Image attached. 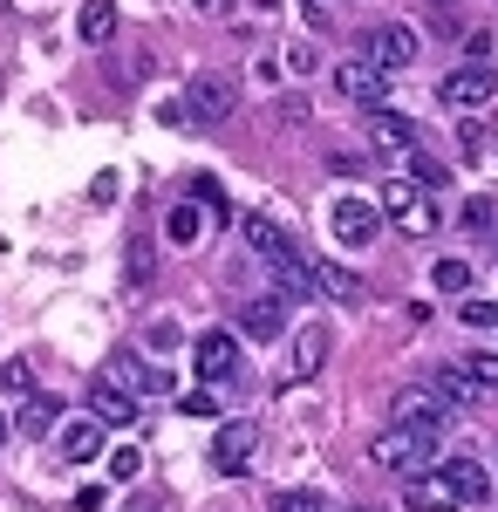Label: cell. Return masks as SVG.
<instances>
[{"label":"cell","instance_id":"6da1fadb","mask_svg":"<svg viewBox=\"0 0 498 512\" xmlns=\"http://www.w3.org/2000/svg\"><path fill=\"white\" fill-rule=\"evenodd\" d=\"M246 246H253V253L273 267V280H280L273 294H287V301H314V294H321V260H307V253H301L287 233H280V226H267V219H246Z\"/></svg>","mask_w":498,"mask_h":512},{"label":"cell","instance_id":"7a4b0ae2","mask_svg":"<svg viewBox=\"0 0 498 512\" xmlns=\"http://www.w3.org/2000/svg\"><path fill=\"white\" fill-rule=\"evenodd\" d=\"M369 458L396 478H423L430 465H444V458H437V431H417V424H389V431L369 444Z\"/></svg>","mask_w":498,"mask_h":512},{"label":"cell","instance_id":"3957f363","mask_svg":"<svg viewBox=\"0 0 498 512\" xmlns=\"http://www.w3.org/2000/svg\"><path fill=\"white\" fill-rule=\"evenodd\" d=\"M383 212L410 239H430V233H437V192H423L417 178H389V185H383Z\"/></svg>","mask_w":498,"mask_h":512},{"label":"cell","instance_id":"277c9868","mask_svg":"<svg viewBox=\"0 0 498 512\" xmlns=\"http://www.w3.org/2000/svg\"><path fill=\"white\" fill-rule=\"evenodd\" d=\"M253 451H260V424L232 417V424H219V437H212V472L219 478H246L253 472Z\"/></svg>","mask_w":498,"mask_h":512},{"label":"cell","instance_id":"5b68a950","mask_svg":"<svg viewBox=\"0 0 498 512\" xmlns=\"http://www.w3.org/2000/svg\"><path fill=\"white\" fill-rule=\"evenodd\" d=\"M103 383H116V390H130V396H164L171 390V369H164V362H144V355H130V349H116L110 362H103Z\"/></svg>","mask_w":498,"mask_h":512},{"label":"cell","instance_id":"8992f818","mask_svg":"<svg viewBox=\"0 0 498 512\" xmlns=\"http://www.w3.org/2000/svg\"><path fill=\"white\" fill-rule=\"evenodd\" d=\"M192 369L205 383H232V376H239V335H232V328H205L192 342Z\"/></svg>","mask_w":498,"mask_h":512},{"label":"cell","instance_id":"52a82bcc","mask_svg":"<svg viewBox=\"0 0 498 512\" xmlns=\"http://www.w3.org/2000/svg\"><path fill=\"white\" fill-rule=\"evenodd\" d=\"M328 233L342 239V246H376V233H383V205H369V198H335Z\"/></svg>","mask_w":498,"mask_h":512},{"label":"cell","instance_id":"ba28073f","mask_svg":"<svg viewBox=\"0 0 498 512\" xmlns=\"http://www.w3.org/2000/svg\"><path fill=\"white\" fill-rule=\"evenodd\" d=\"M362 55H369L383 76L389 69H410V62H417V35H410L403 21H376V28L362 35Z\"/></svg>","mask_w":498,"mask_h":512},{"label":"cell","instance_id":"9c48e42d","mask_svg":"<svg viewBox=\"0 0 498 512\" xmlns=\"http://www.w3.org/2000/svg\"><path fill=\"white\" fill-rule=\"evenodd\" d=\"M444 110H485L498 96V69L492 62H471V69H458V76H444Z\"/></svg>","mask_w":498,"mask_h":512},{"label":"cell","instance_id":"30bf717a","mask_svg":"<svg viewBox=\"0 0 498 512\" xmlns=\"http://www.w3.org/2000/svg\"><path fill=\"white\" fill-rule=\"evenodd\" d=\"M444 417H451V396L437 390H396V403H389V424H417V431H444Z\"/></svg>","mask_w":498,"mask_h":512},{"label":"cell","instance_id":"8fae6325","mask_svg":"<svg viewBox=\"0 0 498 512\" xmlns=\"http://www.w3.org/2000/svg\"><path fill=\"white\" fill-rule=\"evenodd\" d=\"M239 335L280 342V335H287V294H246V301H239Z\"/></svg>","mask_w":498,"mask_h":512},{"label":"cell","instance_id":"7c38bea8","mask_svg":"<svg viewBox=\"0 0 498 512\" xmlns=\"http://www.w3.org/2000/svg\"><path fill=\"white\" fill-rule=\"evenodd\" d=\"M335 89H342L348 103H362V110H383V96H389V76L369 62V55H355V62H342L335 69Z\"/></svg>","mask_w":498,"mask_h":512},{"label":"cell","instance_id":"4fadbf2b","mask_svg":"<svg viewBox=\"0 0 498 512\" xmlns=\"http://www.w3.org/2000/svg\"><path fill=\"white\" fill-rule=\"evenodd\" d=\"M232 103H239V89H232L226 76H192L185 82V110H192L198 123H226Z\"/></svg>","mask_w":498,"mask_h":512},{"label":"cell","instance_id":"5bb4252c","mask_svg":"<svg viewBox=\"0 0 498 512\" xmlns=\"http://www.w3.org/2000/svg\"><path fill=\"white\" fill-rule=\"evenodd\" d=\"M369 144H376V151H389V158H410V151H423V144H417V123L396 117V110H369Z\"/></svg>","mask_w":498,"mask_h":512},{"label":"cell","instance_id":"9a60e30c","mask_svg":"<svg viewBox=\"0 0 498 512\" xmlns=\"http://www.w3.org/2000/svg\"><path fill=\"white\" fill-rule=\"evenodd\" d=\"M89 417H103L110 431H130V424H137V396H130V390H116V383H103V376H96V390H89Z\"/></svg>","mask_w":498,"mask_h":512},{"label":"cell","instance_id":"2e32d148","mask_svg":"<svg viewBox=\"0 0 498 512\" xmlns=\"http://www.w3.org/2000/svg\"><path fill=\"white\" fill-rule=\"evenodd\" d=\"M55 451H62L69 465H89V458L103 451V417H76V424H62V431H55Z\"/></svg>","mask_w":498,"mask_h":512},{"label":"cell","instance_id":"e0dca14e","mask_svg":"<svg viewBox=\"0 0 498 512\" xmlns=\"http://www.w3.org/2000/svg\"><path fill=\"white\" fill-rule=\"evenodd\" d=\"M437 472L451 478V492H458V506H478V499H492V472H485L478 458H444Z\"/></svg>","mask_w":498,"mask_h":512},{"label":"cell","instance_id":"ac0fdd59","mask_svg":"<svg viewBox=\"0 0 498 512\" xmlns=\"http://www.w3.org/2000/svg\"><path fill=\"white\" fill-rule=\"evenodd\" d=\"M403 506H410V512H451V506H458V492H451V478H444V472H423V478H403Z\"/></svg>","mask_w":498,"mask_h":512},{"label":"cell","instance_id":"d6986e66","mask_svg":"<svg viewBox=\"0 0 498 512\" xmlns=\"http://www.w3.org/2000/svg\"><path fill=\"white\" fill-rule=\"evenodd\" d=\"M321 362H328V328H301L294 335V355H287V383L321 376Z\"/></svg>","mask_w":498,"mask_h":512},{"label":"cell","instance_id":"ffe728a7","mask_svg":"<svg viewBox=\"0 0 498 512\" xmlns=\"http://www.w3.org/2000/svg\"><path fill=\"white\" fill-rule=\"evenodd\" d=\"M14 431H21V437L62 431V403H55V396H28V403H21V417H14Z\"/></svg>","mask_w":498,"mask_h":512},{"label":"cell","instance_id":"44dd1931","mask_svg":"<svg viewBox=\"0 0 498 512\" xmlns=\"http://www.w3.org/2000/svg\"><path fill=\"white\" fill-rule=\"evenodd\" d=\"M164 233H171V246H198V239H205V212H198L192 198H178L171 219H164Z\"/></svg>","mask_w":498,"mask_h":512},{"label":"cell","instance_id":"7402d4cb","mask_svg":"<svg viewBox=\"0 0 498 512\" xmlns=\"http://www.w3.org/2000/svg\"><path fill=\"white\" fill-rule=\"evenodd\" d=\"M76 35H82V41H110V35H116V0H82Z\"/></svg>","mask_w":498,"mask_h":512},{"label":"cell","instance_id":"603a6c76","mask_svg":"<svg viewBox=\"0 0 498 512\" xmlns=\"http://www.w3.org/2000/svg\"><path fill=\"white\" fill-rule=\"evenodd\" d=\"M192 205L212 219V233H219V226H232V205H226V192H219L212 178H192Z\"/></svg>","mask_w":498,"mask_h":512},{"label":"cell","instance_id":"cb8c5ba5","mask_svg":"<svg viewBox=\"0 0 498 512\" xmlns=\"http://www.w3.org/2000/svg\"><path fill=\"white\" fill-rule=\"evenodd\" d=\"M437 390L451 396V403H485V390L464 376V362H444V369H437Z\"/></svg>","mask_w":498,"mask_h":512},{"label":"cell","instance_id":"d4e9b609","mask_svg":"<svg viewBox=\"0 0 498 512\" xmlns=\"http://www.w3.org/2000/svg\"><path fill=\"white\" fill-rule=\"evenodd\" d=\"M0 390L7 396H35V362H28V355H7V362H0Z\"/></svg>","mask_w":498,"mask_h":512},{"label":"cell","instance_id":"484cf974","mask_svg":"<svg viewBox=\"0 0 498 512\" xmlns=\"http://www.w3.org/2000/svg\"><path fill=\"white\" fill-rule=\"evenodd\" d=\"M103 458H110L116 485H137V472H144V451H137V444H116V451H103Z\"/></svg>","mask_w":498,"mask_h":512},{"label":"cell","instance_id":"4316f807","mask_svg":"<svg viewBox=\"0 0 498 512\" xmlns=\"http://www.w3.org/2000/svg\"><path fill=\"white\" fill-rule=\"evenodd\" d=\"M403 164H410V178H417L423 192H437V185H451V171H444V164L430 158V151H410V158H403Z\"/></svg>","mask_w":498,"mask_h":512},{"label":"cell","instance_id":"83f0119b","mask_svg":"<svg viewBox=\"0 0 498 512\" xmlns=\"http://www.w3.org/2000/svg\"><path fill=\"white\" fill-rule=\"evenodd\" d=\"M321 294H335V301H362V280L348 274V267H328V260H321Z\"/></svg>","mask_w":498,"mask_h":512},{"label":"cell","instance_id":"f1b7e54d","mask_svg":"<svg viewBox=\"0 0 498 512\" xmlns=\"http://www.w3.org/2000/svg\"><path fill=\"white\" fill-rule=\"evenodd\" d=\"M464 376L478 383L485 396H498V355L492 349H478V355H464Z\"/></svg>","mask_w":498,"mask_h":512},{"label":"cell","instance_id":"f546056e","mask_svg":"<svg viewBox=\"0 0 498 512\" xmlns=\"http://www.w3.org/2000/svg\"><path fill=\"white\" fill-rule=\"evenodd\" d=\"M430 287H437V294H464V287H471V267H464V260H437V267H430Z\"/></svg>","mask_w":498,"mask_h":512},{"label":"cell","instance_id":"4dcf8cb0","mask_svg":"<svg viewBox=\"0 0 498 512\" xmlns=\"http://www.w3.org/2000/svg\"><path fill=\"white\" fill-rule=\"evenodd\" d=\"M123 280H130V287H144V280H151V239H130V260H123Z\"/></svg>","mask_w":498,"mask_h":512},{"label":"cell","instance_id":"1f68e13d","mask_svg":"<svg viewBox=\"0 0 498 512\" xmlns=\"http://www.w3.org/2000/svg\"><path fill=\"white\" fill-rule=\"evenodd\" d=\"M464 226H471V233H492L498 205H492V198H464Z\"/></svg>","mask_w":498,"mask_h":512},{"label":"cell","instance_id":"d6a6232c","mask_svg":"<svg viewBox=\"0 0 498 512\" xmlns=\"http://www.w3.org/2000/svg\"><path fill=\"white\" fill-rule=\"evenodd\" d=\"M144 342H151L157 362H164V349H178V321H171V315H157L151 328H144Z\"/></svg>","mask_w":498,"mask_h":512},{"label":"cell","instance_id":"836d02e7","mask_svg":"<svg viewBox=\"0 0 498 512\" xmlns=\"http://www.w3.org/2000/svg\"><path fill=\"white\" fill-rule=\"evenodd\" d=\"M464 328H498V301H464Z\"/></svg>","mask_w":498,"mask_h":512},{"label":"cell","instance_id":"e575fe53","mask_svg":"<svg viewBox=\"0 0 498 512\" xmlns=\"http://www.w3.org/2000/svg\"><path fill=\"white\" fill-rule=\"evenodd\" d=\"M273 512H328V506H321V492H280Z\"/></svg>","mask_w":498,"mask_h":512},{"label":"cell","instance_id":"d590c367","mask_svg":"<svg viewBox=\"0 0 498 512\" xmlns=\"http://www.w3.org/2000/svg\"><path fill=\"white\" fill-rule=\"evenodd\" d=\"M178 410H185V417H219L212 390H185V396H178Z\"/></svg>","mask_w":498,"mask_h":512},{"label":"cell","instance_id":"8d00e7d4","mask_svg":"<svg viewBox=\"0 0 498 512\" xmlns=\"http://www.w3.org/2000/svg\"><path fill=\"white\" fill-rule=\"evenodd\" d=\"M89 198L110 205V198H116V171H96V178H89Z\"/></svg>","mask_w":498,"mask_h":512},{"label":"cell","instance_id":"74e56055","mask_svg":"<svg viewBox=\"0 0 498 512\" xmlns=\"http://www.w3.org/2000/svg\"><path fill=\"white\" fill-rule=\"evenodd\" d=\"M287 69H294V76H307V69H314V48H307V41H294V48H287Z\"/></svg>","mask_w":498,"mask_h":512},{"label":"cell","instance_id":"f35d334b","mask_svg":"<svg viewBox=\"0 0 498 512\" xmlns=\"http://www.w3.org/2000/svg\"><path fill=\"white\" fill-rule=\"evenodd\" d=\"M123 512H164V499H157V492H130V499H123Z\"/></svg>","mask_w":498,"mask_h":512},{"label":"cell","instance_id":"ab89813d","mask_svg":"<svg viewBox=\"0 0 498 512\" xmlns=\"http://www.w3.org/2000/svg\"><path fill=\"white\" fill-rule=\"evenodd\" d=\"M430 28H437L444 41H458V35H464V21H458V14H430Z\"/></svg>","mask_w":498,"mask_h":512},{"label":"cell","instance_id":"60d3db41","mask_svg":"<svg viewBox=\"0 0 498 512\" xmlns=\"http://www.w3.org/2000/svg\"><path fill=\"white\" fill-rule=\"evenodd\" d=\"M464 48H471L478 62H492V28H478V35H464Z\"/></svg>","mask_w":498,"mask_h":512},{"label":"cell","instance_id":"b9f144b4","mask_svg":"<svg viewBox=\"0 0 498 512\" xmlns=\"http://www.w3.org/2000/svg\"><path fill=\"white\" fill-rule=\"evenodd\" d=\"M157 123H171V130H178V123H192V110H185V103H157Z\"/></svg>","mask_w":498,"mask_h":512},{"label":"cell","instance_id":"7bdbcfd3","mask_svg":"<svg viewBox=\"0 0 498 512\" xmlns=\"http://www.w3.org/2000/svg\"><path fill=\"white\" fill-rule=\"evenodd\" d=\"M198 7H205V14H232V0H198Z\"/></svg>","mask_w":498,"mask_h":512},{"label":"cell","instance_id":"ee69618b","mask_svg":"<svg viewBox=\"0 0 498 512\" xmlns=\"http://www.w3.org/2000/svg\"><path fill=\"white\" fill-rule=\"evenodd\" d=\"M301 7H307V14H314V21H321V7H328V0H301Z\"/></svg>","mask_w":498,"mask_h":512},{"label":"cell","instance_id":"f6af8a7d","mask_svg":"<svg viewBox=\"0 0 498 512\" xmlns=\"http://www.w3.org/2000/svg\"><path fill=\"white\" fill-rule=\"evenodd\" d=\"M253 7H260V14H280V0H253Z\"/></svg>","mask_w":498,"mask_h":512},{"label":"cell","instance_id":"bcb514c9","mask_svg":"<svg viewBox=\"0 0 498 512\" xmlns=\"http://www.w3.org/2000/svg\"><path fill=\"white\" fill-rule=\"evenodd\" d=\"M7 431H14V424H7V417H0V444H7Z\"/></svg>","mask_w":498,"mask_h":512},{"label":"cell","instance_id":"7dc6e473","mask_svg":"<svg viewBox=\"0 0 498 512\" xmlns=\"http://www.w3.org/2000/svg\"><path fill=\"white\" fill-rule=\"evenodd\" d=\"M348 512H369V506H348Z\"/></svg>","mask_w":498,"mask_h":512},{"label":"cell","instance_id":"c3c4849f","mask_svg":"<svg viewBox=\"0 0 498 512\" xmlns=\"http://www.w3.org/2000/svg\"><path fill=\"white\" fill-rule=\"evenodd\" d=\"M492 137H498V117H492Z\"/></svg>","mask_w":498,"mask_h":512}]
</instances>
